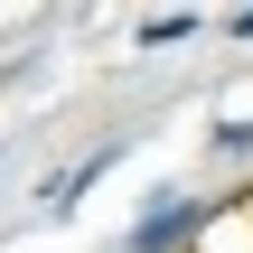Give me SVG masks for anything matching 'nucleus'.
Here are the masks:
<instances>
[{
  "label": "nucleus",
  "mask_w": 253,
  "mask_h": 253,
  "mask_svg": "<svg viewBox=\"0 0 253 253\" xmlns=\"http://www.w3.org/2000/svg\"><path fill=\"white\" fill-rule=\"evenodd\" d=\"M188 235H197V207H188V197H150V216H141L131 253H178Z\"/></svg>",
  "instance_id": "nucleus-1"
},
{
  "label": "nucleus",
  "mask_w": 253,
  "mask_h": 253,
  "mask_svg": "<svg viewBox=\"0 0 253 253\" xmlns=\"http://www.w3.org/2000/svg\"><path fill=\"white\" fill-rule=\"evenodd\" d=\"M188 28H197V19H188V9H169V19H141V47H178V38H188Z\"/></svg>",
  "instance_id": "nucleus-2"
}]
</instances>
